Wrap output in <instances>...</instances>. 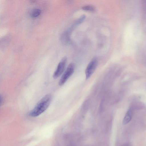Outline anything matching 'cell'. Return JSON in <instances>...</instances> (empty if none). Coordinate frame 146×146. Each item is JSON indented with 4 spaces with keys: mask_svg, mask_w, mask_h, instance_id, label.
I'll list each match as a JSON object with an SVG mask.
<instances>
[{
    "mask_svg": "<svg viewBox=\"0 0 146 146\" xmlns=\"http://www.w3.org/2000/svg\"><path fill=\"white\" fill-rule=\"evenodd\" d=\"M86 17L85 15H81L75 22L73 25L74 27L80 24L84 20Z\"/></svg>",
    "mask_w": 146,
    "mask_h": 146,
    "instance_id": "cell-8",
    "label": "cell"
},
{
    "mask_svg": "<svg viewBox=\"0 0 146 146\" xmlns=\"http://www.w3.org/2000/svg\"><path fill=\"white\" fill-rule=\"evenodd\" d=\"M52 96L48 94L44 96L36 104L29 113L32 117H36L40 115L48 108L51 102Z\"/></svg>",
    "mask_w": 146,
    "mask_h": 146,
    "instance_id": "cell-1",
    "label": "cell"
},
{
    "mask_svg": "<svg viewBox=\"0 0 146 146\" xmlns=\"http://www.w3.org/2000/svg\"><path fill=\"white\" fill-rule=\"evenodd\" d=\"M98 64V60L96 57L94 58L87 65L85 70L86 78L89 79L96 69Z\"/></svg>",
    "mask_w": 146,
    "mask_h": 146,
    "instance_id": "cell-3",
    "label": "cell"
},
{
    "mask_svg": "<svg viewBox=\"0 0 146 146\" xmlns=\"http://www.w3.org/2000/svg\"><path fill=\"white\" fill-rule=\"evenodd\" d=\"M75 68V65L73 63H70L68 66L58 82L60 86L63 85L68 79L74 73Z\"/></svg>",
    "mask_w": 146,
    "mask_h": 146,
    "instance_id": "cell-2",
    "label": "cell"
},
{
    "mask_svg": "<svg viewBox=\"0 0 146 146\" xmlns=\"http://www.w3.org/2000/svg\"><path fill=\"white\" fill-rule=\"evenodd\" d=\"M132 113L131 109L127 111L123 120V125L127 124L130 121L132 118Z\"/></svg>",
    "mask_w": 146,
    "mask_h": 146,
    "instance_id": "cell-6",
    "label": "cell"
},
{
    "mask_svg": "<svg viewBox=\"0 0 146 146\" xmlns=\"http://www.w3.org/2000/svg\"><path fill=\"white\" fill-rule=\"evenodd\" d=\"M82 9L85 11H94L95 10L94 7L91 5H86L82 7Z\"/></svg>",
    "mask_w": 146,
    "mask_h": 146,
    "instance_id": "cell-9",
    "label": "cell"
},
{
    "mask_svg": "<svg viewBox=\"0 0 146 146\" xmlns=\"http://www.w3.org/2000/svg\"><path fill=\"white\" fill-rule=\"evenodd\" d=\"M73 29V28L72 27L66 31L62 33L60 39L63 43L66 44L69 42L70 35Z\"/></svg>",
    "mask_w": 146,
    "mask_h": 146,
    "instance_id": "cell-5",
    "label": "cell"
},
{
    "mask_svg": "<svg viewBox=\"0 0 146 146\" xmlns=\"http://www.w3.org/2000/svg\"><path fill=\"white\" fill-rule=\"evenodd\" d=\"M41 13V10L38 8L33 9L31 12V15L33 17H36L38 16Z\"/></svg>",
    "mask_w": 146,
    "mask_h": 146,
    "instance_id": "cell-7",
    "label": "cell"
},
{
    "mask_svg": "<svg viewBox=\"0 0 146 146\" xmlns=\"http://www.w3.org/2000/svg\"><path fill=\"white\" fill-rule=\"evenodd\" d=\"M67 61V58L64 57L58 63L57 68L54 73L53 77L54 79L59 77L64 72Z\"/></svg>",
    "mask_w": 146,
    "mask_h": 146,
    "instance_id": "cell-4",
    "label": "cell"
}]
</instances>
